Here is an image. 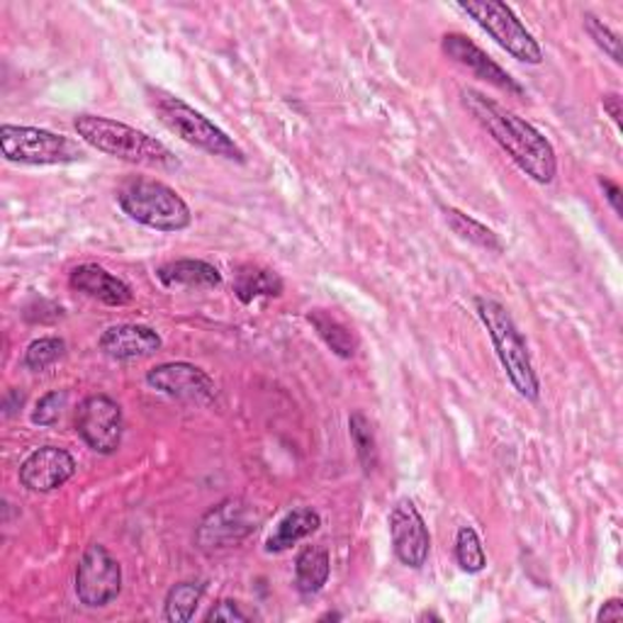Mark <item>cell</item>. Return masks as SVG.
I'll return each instance as SVG.
<instances>
[{"instance_id": "1", "label": "cell", "mask_w": 623, "mask_h": 623, "mask_svg": "<svg viewBox=\"0 0 623 623\" xmlns=\"http://www.w3.org/2000/svg\"><path fill=\"white\" fill-rule=\"evenodd\" d=\"M463 106L531 181L540 183V186L556 181V149L534 124L472 88L463 90Z\"/></svg>"}, {"instance_id": "2", "label": "cell", "mask_w": 623, "mask_h": 623, "mask_svg": "<svg viewBox=\"0 0 623 623\" xmlns=\"http://www.w3.org/2000/svg\"><path fill=\"white\" fill-rule=\"evenodd\" d=\"M74 130L80 140H84L88 146H94L96 152L127 161V164L159 168V171L181 168V161L164 142H159L156 136L112 118H102V114H88V112L78 114L74 120Z\"/></svg>"}, {"instance_id": "3", "label": "cell", "mask_w": 623, "mask_h": 623, "mask_svg": "<svg viewBox=\"0 0 623 623\" xmlns=\"http://www.w3.org/2000/svg\"><path fill=\"white\" fill-rule=\"evenodd\" d=\"M476 312L480 321L488 329L498 359L504 368L506 378L514 385V390L528 402H538L540 397V383L536 375L534 361H531L528 346L524 334L518 331L514 317L510 315L502 303L492 297H476Z\"/></svg>"}, {"instance_id": "4", "label": "cell", "mask_w": 623, "mask_h": 623, "mask_svg": "<svg viewBox=\"0 0 623 623\" xmlns=\"http://www.w3.org/2000/svg\"><path fill=\"white\" fill-rule=\"evenodd\" d=\"M122 212L136 225L156 229V232H183L193 225L188 203L171 186L154 178H132L118 190Z\"/></svg>"}, {"instance_id": "5", "label": "cell", "mask_w": 623, "mask_h": 623, "mask_svg": "<svg viewBox=\"0 0 623 623\" xmlns=\"http://www.w3.org/2000/svg\"><path fill=\"white\" fill-rule=\"evenodd\" d=\"M152 108L156 110L161 124L186 144L219 159L237 161V164H244L247 161L244 149H241L222 127H217L210 118H205L200 110L188 106L183 98L152 90Z\"/></svg>"}, {"instance_id": "6", "label": "cell", "mask_w": 623, "mask_h": 623, "mask_svg": "<svg viewBox=\"0 0 623 623\" xmlns=\"http://www.w3.org/2000/svg\"><path fill=\"white\" fill-rule=\"evenodd\" d=\"M0 149H3V156L8 161L25 166L76 164V161L86 156L84 146L72 136L28 124L0 127Z\"/></svg>"}, {"instance_id": "7", "label": "cell", "mask_w": 623, "mask_h": 623, "mask_svg": "<svg viewBox=\"0 0 623 623\" xmlns=\"http://www.w3.org/2000/svg\"><path fill=\"white\" fill-rule=\"evenodd\" d=\"M458 10L476 20L506 54L514 56V59L531 66H538L544 62L540 44L506 3H500V0H476V3H458Z\"/></svg>"}, {"instance_id": "8", "label": "cell", "mask_w": 623, "mask_h": 623, "mask_svg": "<svg viewBox=\"0 0 623 623\" xmlns=\"http://www.w3.org/2000/svg\"><path fill=\"white\" fill-rule=\"evenodd\" d=\"M74 587L84 606H108L122 592V565L102 544H90L76 565Z\"/></svg>"}, {"instance_id": "9", "label": "cell", "mask_w": 623, "mask_h": 623, "mask_svg": "<svg viewBox=\"0 0 623 623\" xmlns=\"http://www.w3.org/2000/svg\"><path fill=\"white\" fill-rule=\"evenodd\" d=\"M256 510L244 500H225L203 516L195 531V544L203 550H222L241 544L251 531H256Z\"/></svg>"}, {"instance_id": "10", "label": "cell", "mask_w": 623, "mask_h": 623, "mask_svg": "<svg viewBox=\"0 0 623 623\" xmlns=\"http://www.w3.org/2000/svg\"><path fill=\"white\" fill-rule=\"evenodd\" d=\"M76 431L100 456H112L122 444V407L108 395H90L78 405Z\"/></svg>"}, {"instance_id": "11", "label": "cell", "mask_w": 623, "mask_h": 623, "mask_svg": "<svg viewBox=\"0 0 623 623\" xmlns=\"http://www.w3.org/2000/svg\"><path fill=\"white\" fill-rule=\"evenodd\" d=\"M387 524L397 560L412 570L424 568L431 553V536L417 504L412 500H400L392 506Z\"/></svg>"}, {"instance_id": "12", "label": "cell", "mask_w": 623, "mask_h": 623, "mask_svg": "<svg viewBox=\"0 0 623 623\" xmlns=\"http://www.w3.org/2000/svg\"><path fill=\"white\" fill-rule=\"evenodd\" d=\"M146 385L161 392V395L183 402H198V405H207V402L217 397L215 380L203 368L186 361L154 365L146 373Z\"/></svg>"}, {"instance_id": "13", "label": "cell", "mask_w": 623, "mask_h": 623, "mask_svg": "<svg viewBox=\"0 0 623 623\" xmlns=\"http://www.w3.org/2000/svg\"><path fill=\"white\" fill-rule=\"evenodd\" d=\"M441 50L448 59L456 62L458 66H463L466 72H470L476 78L488 80L490 86L500 88L502 94H510L516 98H522L526 94L524 86L518 84V80L506 72V68H502L498 62H494L488 52H482L476 42L466 37V34H460V32L446 34V37L441 40Z\"/></svg>"}, {"instance_id": "14", "label": "cell", "mask_w": 623, "mask_h": 623, "mask_svg": "<svg viewBox=\"0 0 623 623\" xmlns=\"http://www.w3.org/2000/svg\"><path fill=\"white\" fill-rule=\"evenodd\" d=\"M76 458L59 446H42L22 460L18 480L25 490L47 494L64 488L76 476Z\"/></svg>"}, {"instance_id": "15", "label": "cell", "mask_w": 623, "mask_h": 623, "mask_svg": "<svg viewBox=\"0 0 623 623\" xmlns=\"http://www.w3.org/2000/svg\"><path fill=\"white\" fill-rule=\"evenodd\" d=\"M98 346L112 361H134L154 356L164 341L156 329L146 325H114L102 331Z\"/></svg>"}, {"instance_id": "16", "label": "cell", "mask_w": 623, "mask_h": 623, "mask_svg": "<svg viewBox=\"0 0 623 623\" xmlns=\"http://www.w3.org/2000/svg\"><path fill=\"white\" fill-rule=\"evenodd\" d=\"M68 285L108 307H124L134 299L132 287L98 263L76 265L72 271V278H68Z\"/></svg>"}, {"instance_id": "17", "label": "cell", "mask_w": 623, "mask_h": 623, "mask_svg": "<svg viewBox=\"0 0 623 623\" xmlns=\"http://www.w3.org/2000/svg\"><path fill=\"white\" fill-rule=\"evenodd\" d=\"M156 278L164 287H219L222 273L217 265L200 259L168 261L156 271Z\"/></svg>"}, {"instance_id": "18", "label": "cell", "mask_w": 623, "mask_h": 623, "mask_svg": "<svg viewBox=\"0 0 623 623\" xmlns=\"http://www.w3.org/2000/svg\"><path fill=\"white\" fill-rule=\"evenodd\" d=\"M319 526H321L319 512L312 510V506H299V510L287 514L283 522L278 524V528L273 531L269 544H265V550H269V553L291 550L293 546L299 544V540H305L307 536L317 534Z\"/></svg>"}, {"instance_id": "19", "label": "cell", "mask_w": 623, "mask_h": 623, "mask_svg": "<svg viewBox=\"0 0 623 623\" xmlns=\"http://www.w3.org/2000/svg\"><path fill=\"white\" fill-rule=\"evenodd\" d=\"M285 291L283 278L271 269L261 265H241L234 273V295L239 303L251 305L259 297H281Z\"/></svg>"}, {"instance_id": "20", "label": "cell", "mask_w": 623, "mask_h": 623, "mask_svg": "<svg viewBox=\"0 0 623 623\" xmlns=\"http://www.w3.org/2000/svg\"><path fill=\"white\" fill-rule=\"evenodd\" d=\"M331 575V558L327 548L307 546L295 560V587L299 594L312 597L325 590Z\"/></svg>"}, {"instance_id": "21", "label": "cell", "mask_w": 623, "mask_h": 623, "mask_svg": "<svg viewBox=\"0 0 623 623\" xmlns=\"http://www.w3.org/2000/svg\"><path fill=\"white\" fill-rule=\"evenodd\" d=\"M309 325L315 327V331L319 334V339L325 341L329 349L339 356V359H353L356 349H359V341H356L353 331L339 321L337 317H331L329 312L325 309H312L309 315Z\"/></svg>"}, {"instance_id": "22", "label": "cell", "mask_w": 623, "mask_h": 623, "mask_svg": "<svg viewBox=\"0 0 623 623\" xmlns=\"http://www.w3.org/2000/svg\"><path fill=\"white\" fill-rule=\"evenodd\" d=\"M444 219H446V225L453 229V234L470 241V244H476L492 253L504 251V241L500 239V234H494L490 227H484L482 222H478L476 217L466 215L463 210H458V207H444Z\"/></svg>"}, {"instance_id": "23", "label": "cell", "mask_w": 623, "mask_h": 623, "mask_svg": "<svg viewBox=\"0 0 623 623\" xmlns=\"http://www.w3.org/2000/svg\"><path fill=\"white\" fill-rule=\"evenodd\" d=\"M205 594V584L200 582H178L173 584L166 594L164 619L171 623H186L195 616Z\"/></svg>"}, {"instance_id": "24", "label": "cell", "mask_w": 623, "mask_h": 623, "mask_svg": "<svg viewBox=\"0 0 623 623\" xmlns=\"http://www.w3.org/2000/svg\"><path fill=\"white\" fill-rule=\"evenodd\" d=\"M349 434L363 472L365 476H371V472L378 468L380 456H378V438L373 431V424L368 422L363 412H353L349 417Z\"/></svg>"}, {"instance_id": "25", "label": "cell", "mask_w": 623, "mask_h": 623, "mask_svg": "<svg viewBox=\"0 0 623 623\" xmlns=\"http://www.w3.org/2000/svg\"><path fill=\"white\" fill-rule=\"evenodd\" d=\"M456 560L460 570L468 575H478L488 568V556H484L482 540L472 526H460L456 536Z\"/></svg>"}, {"instance_id": "26", "label": "cell", "mask_w": 623, "mask_h": 623, "mask_svg": "<svg viewBox=\"0 0 623 623\" xmlns=\"http://www.w3.org/2000/svg\"><path fill=\"white\" fill-rule=\"evenodd\" d=\"M66 356V341L59 337H42L34 339L25 356H22V365L28 368L32 373H42L52 368L56 361H62Z\"/></svg>"}, {"instance_id": "27", "label": "cell", "mask_w": 623, "mask_h": 623, "mask_svg": "<svg viewBox=\"0 0 623 623\" xmlns=\"http://www.w3.org/2000/svg\"><path fill=\"white\" fill-rule=\"evenodd\" d=\"M584 30H587V34H590V37L594 40V44L599 50H602L604 54H609V59L614 62V64H621L623 59H621V40L616 37L614 32H611L602 20H599L597 15H592V13H584Z\"/></svg>"}, {"instance_id": "28", "label": "cell", "mask_w": 623, "mask_h": 623, "mask_svg": "<svg viewBox=\"0 0 623 623\" xmlns=\"http://www.w3.org/2000/svg\"><path fill=\"white\" fill-rule=\"evenodd\" d=\"M64 405H66V392H62V390L47 392V395H42L37 400V405H34L32 422L37 426H54L56 422L62 419Z\"/></svg>"}, {"instance_id": "29", "label": "cell", "mask_w": 623, "mask_h": 623, "mask_svg": "<svg viewBox=\"0 0 623 623\" xmlns=\"http://www.w3.org/2000/svg\"><path fill=\"white\" fill-rule=\"evenodd\" d=\"M205 621L212 623V621H249V614L239 609L237 602L232 599H222V602H217L210 611L205 614Z\"/></svg>"}, {"instance_id": "30", "label": "cell", "mask_w": 623, "mask_h": 623, "mask_svg": "<svg viewBox=\"0 0 623 623\" xmlns=\"http://www.w3.org/2000/svg\"><path fill=\"white\" fill-rule=\"evenodd\" d=\"M599 186H602L604 198L609 200L611 210H614V212L621 217V215H623V207H621V188H619V183L609 181V178H599Z\"/></svg>"}, {"instance_id": "31", "label": "cell", "mask_w": 623, "mask_h": 623, "mask_svg": "<svg viewBox=\"0 0 623 623\" xmlns=\"http://www.w3.org/2000/svg\"><path fill=\"white\" fill-rule=\"evenodd\" d=\"M22 405H25V392L13 387V390H8V395L3 397V412H6V417H15V414L22 409Z\"/></svg>"}, {"instance_id": "32", "label": "cell", "mask_w": 623, "mask_h": 623, "mask_svg": "<svg viewBox=\"0 0 623 623\" xmlns=\"http://www.w3.org/2000/svg\"><path fill=\"white\" fill-rule=\"evenodd\" d=\"M602 106H604V112H609V118L614 120V124H616V130H621L623 127V110H621V96L619 94H606L604 98H602Z\"/></svg>"}, {"instance_id": "33", "label": "cell", "mask_w": 623, "mask_h": 623, "mask_svg": "<svg viewBox=\"0 0 623 623\" xmlns=\"http://www.w3.org/2000/svg\"><path fill=\"white\" fill-rule=\"evenodd\" d=\"M619 621L623 619V602L621 599H609V602L602 604V609H599V614H597V621Z\"/></svg>"}, {"instance_id": "34", "label": "cell", "mask_w": 623, "mask_h": 623, "mask_svg": "<svg viewBox=\"0 0 623 623\" xmlns=\"http://www.w3.org/2000/svg\"><path fill=\"white\" fill-rule=\"evenodd\" d=\"M426 619H434V621H441V616L434 614V611H424V614H419V621H426Z\"/></svg>"}, {"instance_id": "35", "label": "cell", "mask_w": 623, "mask_h": 623, "mask_svg": "<svg viewBox=\"0 0 623 623\" xmlns=\"http://www.w3.org/2000/svg\"><path fill=\"white\" fill-rule=\"evenodd\" d=\"M339 619H341V614H331V611H329V614H325L319 621H339Z\"/></svg>"}]
</instances>
